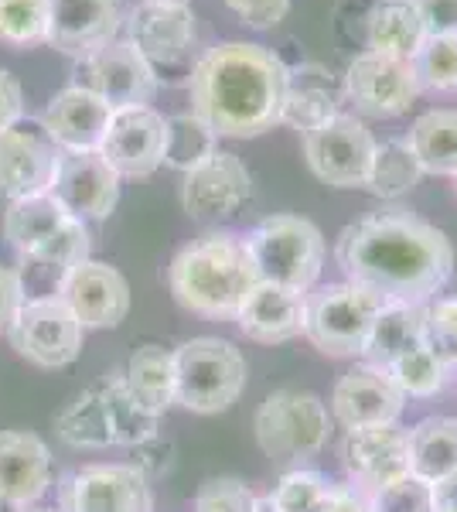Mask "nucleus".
Returning <instances> with one entry per match:
<instances>
[{"mask_svg":"<svg viewBox=\"0 0 457 512\" xmlns=\"http://www.w3.org/2000/svg\"><path fill=\"white\" fill-rule=\"evenodd\" d=\"M335 260L348 284L386 304H427L454 274V246L410 209H382L338 233Z\"/></svg>","mask_w":457,"mask_h":512,"instance_id":"1","label":"nucleus"},{"mask_svg":"<svg viewBox=\"0 0 457 512\" xmlns=\"http://www.w3.org/2000/svg\"><path fill=\"white\" fill-rule=\"evenodd\" d=\"M287 65L256 41H219L188 72L191 113L219 137L249 140L273 130L284 113Z\"/></svg>","mask_w":457,"mask_h":512,"instance_id":"2","label":"nucleus"},{"mask_svg":"<svg viewBox=\"0 0 457 512\" xmlns=\"http://www.w3.org/2000/svg\"><path fill=\"white\" fill-rule=\"evenodd\" d=\"M168 284L174 301L188 315L236 321L249 291L260 284V274L246 250V239L232 233H205L174 253Z\"/></svg>","mask_w":457,"mask_h":512,"instance_id":"3","label":"nucleus"},{"mask_svg":"<svg viewBox=\"0 0 457 512\" xmlns=\"http://www.w3.org/2000/svg\"><path fill=\"white\" fill-rule=\"evenodd\" d=\"M4 239L18 250L24 267L45 270L58 284L76 263L89 260V250H93L89 222L69 216L52 192L7 202Z\"/></svg>","mask_w":457,"mask_h":512,"instance_id":"4","label":"nucleus"},{"mask_svg":"<svg viewBox=\"0 0 457 512\" xmlns=\"http://www.w3.org/2000/svg\"><path fill=\"white\" fill-rule=\"evenodd\" d=\"M246 355L226 338H188L174 349L178 403L191 414H222L246 390Z\"/></svg>","mask_w":457,"mask_h":512,"instance_id":"5","label":"nucleus"},{"mask_svg":"<svg viewBox=\"0 0 457 512\" xmlns=\"http://www.w3.org/2000/svg\"><path fill=\"white\" fill-rule=\"evenodd\" d=\"M256 444L273 465H294L318 458L331 434V414L318 393L277 390L260 403L253 417Z\"/></svg>","mask_w":457,"mask_h":512,"instance_id":"6","label":"nucleus"},{"mask_svg":"<svg viewBox=\"0 0 457 512\" xmlns=\"http://www.w3.org/2000/svg\"><path fill=\"white\" fill-rule=\"evenodd\" d=\"M246 250L260 280L290 287V291H314L324 267V236L304 216H270L246 236Z\"/></svg>","mask_w":457,"mask_h":512,"instance_id":"7","label":"nucleus"},{"mask_svg":"<svg viewBox=\"0 0 457 512\" xmlns=\"http://www.w3.org/2000/svg\"><path fill=\"white\" fill-rule=\"evenodd\" d=\"M376 294H369L359 284H328L318 291H307V321L304 338L321 355L331 359H355L365 352L369 332L382 311Z\"/></svg>","mask_w":457,"mask_h":512,"instance_id":"8","label":"nucleus"},{"mask_svg":"<svg viewBox=\"0 0 457 512\" xmlns=\"http://www.w3.org/2000/svg\"><path fill=\"white\" fill-rule=\"evenodd\" d=\"M14 352L38 369H65L82 355L86 328L62 297H28L7 328Z\"/></svg>","mask_w":457,"mask_h":512,"instance_id":"9","label":"nucleus"},{"mask_svg":"<svg viewBox=\"0 0 457 512\" xmlns=\"http://www.w3.org/2000/svg\"><path fill=\"white\" fill-rule=\"evenodd\" d=\"M345 99L362 113V117L393 120L410 113L417 103L423 86L417 79L410 59H393L379 52H359L345 69L342 79Z\"/></svg>","mask_w":457,"mask_h":512,"instance_id":"10","label":"nucleus"},{"mask_svg":"<svg viewBox=\"0 0 457 512\" xmlns=\"http://www.w3.org/2000/svg\"><path fill=\"white\" fill-rule=\"evenodd\" d=\"M376 154V137L359 117L338 113L304 134V161L311 175L331 188H365Z\"/></svg>","mask_w":457,"mask_h":512,"instance_id":"11","label":"nucleus"},{"mask_svg":"<svg viewBox=\"0 0 457 512\" xmlns=\"http://www.w3.org/2000/svg\"><path fill=\"white\" fill-rule=\"evenodd\" d=\"M58 164H62V151L45 134L41 120H21L0 130V198L18 202V198L48 195Z\"/></svg>","mask_w":457,"mask_h":512,"instance_id":"12","label":"nucleus"},{"mask_svg":"<svg viewBox=\"0 0 457 512\" xmlns=\"http://www.w3.org/2000/svg\"><path fill=\"white\" fill-rule=\"evenodd\" d=\"M168 151V117L154 106H130L113 110L110 130L103 137V161L120 178H147L164 164Z\"/></svg>","mask_w":457,"mask_h":512,"instance_id":"13","label":"nucleus"},{"mask_svg":"<svg viewBox=\"0 0 457 512\" xmlns=\"http://www.w3.org/2000/svg\"><path fill=\"white\" fill-rule=\"evenodd\" d=\"M79 76V86L103 96L113 110L151 106L157 86H161V76L127 38H116L106 48H99L96 55H89L86 62H79Z\"/></svg>","mask_w":457,"mask_h":512,"instance_id":"14","label":"nucleus"},{"mask_svg":"<svg viewBox=\"0 0 457 512\" xmlns=\"http://www.w3.org/2000/svg\"><path fill=\"white\" fill-rule=\"evenodd\" d=\"M123 31H127L123 38L151 62L157 76L168 69H178L191 55L198 38L195 14H191L188 4H151V0H140L127 14Z\"/></svg>","mask_w":457,"mask_h":512,"instance_id":"15","label":"nucleus"},{"mask_svg":"<svg viewBox=\"0 0 457 512\" xmlns=\"http://www.w3.org/2000/svg\"><path fill=\"white\" fill-rule=\"evenodd\" d=\"M249 195H253V175L243 158L229 151H215L181 181V205L195 222L232 219L249 202Z\"/></svg>","mask_w":457,"mask_h":512,"instance_id":"16","label":"nucleus"},{"mask_svg":"<svg viewBox=\"0 0 457 512\" xmlns=\"http://www.w3.org/2000/svg\"><path fill=\"white\" fill-rule=\"evenodd\" d=\"M58 297L72 308L86 332L116 328L130 315V284L116 267L103 260H82L58 284Z\"/></svg>","mask_w":457,"mask_h":512,"instance_id":"17","label":"nucleus"},{"mask_svg":"<svg viewBox=\"0 0 457 512\" xmlns=\"http://www.w3.org/2000/svg\"><path fill=\"white\" fill-rule=\"evenodd\" d=\"M127 0H52L48 45L76 62L120 38L127 24Z\"/></svg>","mask_w":457,"mask_h":512,"instance_id":"18","label":"nucleus"},{"mask_svg":"<svg viewBox=\"0 0 457 512\" xmlns=\"http://www.w3.org/2000/svg\"><path fill=\"white\" fill-rule=\"evenodd\" d=\"M151 482L134 465H89L62 489V512H151Z\"/></svg>","mask_w":457,"mask_h":512,"instance_id":"19","label":"nucleus"},{"mask_svg":"<svg viewBox=\"0 0 457 512\" xmlns=\"http://www.w3.org/2000/svg\"><path fill=\"white\" fill-rule=\"evenodd\" d=\"M406 396L396 386V379L386 369L376 366H355L345 373L331 390V417L345 427V431H359V427H382L396 424L403 414Z\"/></svg>","mask_w":457,"mask_h":512,"instance_id":"20","label":"nucleus"},{"mask_svg":"<svg viewBox=\"0 0 457 512\" xmlns=\"http://www.w3.org/2000/svg\"><path fill=\"white\" fill-rule=\"evenodd\" d=\"M120 175L103 161L99 151L89 154H62L52 195L69 216L82 222L110 219L120 205Z\"/></svg>","mask_w":457,"mask_h":512,"instance_id":"21","label":"nucleus"},{"mask_svg":"<svg viewBox=\"0 0 457 512\" xmlns=\"http://www.w3.org/2000/svg\"><path fill=\"white\" fill-rule=\"evenodd\" d=\"M113 106L103 96H96L93 89L65 86L62 93L48 99L45 113H41V127L55 140V147L62 154H89L103 147V137L110 130Z\"/></svg>","mask_w":457,"mask_h":512,"instance_id":"22","label":"nucleus"},{"mask_svg":"<svg viewBox=\"0 0 457 512\" xmlns=\"http://www.w3.org/2000/svg\"><path fill=\"white\" fill-rule=\"evenodd\" d=\"M342 465L355 485L372 495L382 485L410 475V454H406V431L396 424L359 427L345 431L342 441Z\"/></svg>","mask_w":457,"mask_h":512,"instance_id":"23","label":"nucleus"},{"mask_svg":"<svg viewBox=\"0 0 457 512\" xmlns=\"http://www.w3.org/2000/svg\"><path fill=\"white\" fill-rule=\"evenodd\" d=\"M52 485V451L31 431H0V506L28 509Z\"/></svg>","mask_w":457,"mask_h":512,"instance_id":"24","label":"nucleus"},{"mask_svg":"<svg viewBox=\"0 0 457 512\" xmlns=\"http://www.w3.org/2000/svg\"><path fill=\"white\" fill-rule=\"evenodd\" d=\"M304 321H307V294L270 284V280H260L249 291L236 315L239 332L249 342H260V345L294 342V338L304 335Z\"/></svg>","mask_w":457,"mask_h":512,"instance_id":"25","label":"nucleus"},{"mask_svg":"<svg viewBox=\"0 0 457 512\" xmlns=\"http://www.w3.org/2000/svg\"><path fill=\"white\" fill-rule=\"evenodd\" d=\"M345 89L331 79L328 69L321 65H297L287 72V96H284V113L280 123L294 127L297 134H311L321 123L342 113Z\"/></svg>","mask_w":457,"mask_h":512,"instance_id":"26","label":"nucleus"},{"mask_svg":"<svg viewBox=\"0 0 457 512\" xmlns=\"http://www.w3.org/2000/svg\"><path fill=\"white\" fill-rule=\"evenodd\" d=\"M427 41V28L413 0H372L365 14V52L410 59Z\"/></svg>","mask_w":457,"mask_h":512,"instance_id":"27","label":"nucleus"},{"mask_svg":"<svg viewBox=\"0 0 457 512\" xmlns=\"http://www.w3.org/2000/svg\"><path fill=\"white\" fill-rule=\"evenodd\" d=\"M123 386L134 396L140 410L161 420L178 403V379H174V352L161 345H144L127 359L123 369Z\"/></svg>","mask_w":457,"mask_h":512,"instance_id":"28","label":"nucleus"},{"mask_svg":"<svg viewBox=\"0 0 457 512\" xmlns=\"http://www.w3.org/2000/svg\"><path fill=\"white\" fill-rule=\"evenodd\" d=\"M427 342V328H423V304H382L376 315V325L365 342V359L376 369H393L403 355Z\"/></svg>","mask_w":457,"mask_h":512,"instance_id":"29","label":"nucleus"},{"mask_svg":"<svg viewBox=\"0 0 457 512\" xmlns=\"http://www.w3.org/2000/svg\"><path fill=\"white\" fill-rule=\"evenodd\" d=\"M406 454H410V472L423 482L457 472V420L454 417H427L413 431H406Z\"/></svg>","mask_w":457,"mask_h":512,"instance_id":"30","label":"nucleus"},{"mask_svg":"<svg viewBox=\"0 0 457 512\" xmlns=\"http://www.w3.org/2000/svg\"><path fill=\"white\" fill-rule=\"evenodd\" d=\"M55 431L69 448H79V451H99V448L116 444L103 383L89 386V390H82L76 400L65 403L62 414L55 417Z\"/></svg>","mask_w":457,"mask_h":512,"instance_id":"31","label":"nucleus"},{"mask_svg":"<svg viewBox=\"0 0 457 512\" xmlns=\"http://www.w3.org/2000/svg\"><path fill=\"white\" fill-rule=\"evenodd\" d=\"M406 144L417 154L423 175L457 178V110H427L413 120Z\"/></svg>","mask_w":457,"mask_h":512,"instance_id":"32","label":"nucleus"},{"mask_svg":"<svg viewBox=\"0 0 457 512\" xmlns=\"http://www.w3.org/2000/svg\"><path fill=\"white\" fill-rule=\"evenodd\" d=\"M420 178L423 168L413 147L406 140H382V144H376V154H372L365 188L376 198H403L420 185Z\"/></svg>","mask_w":457,"mask_h":512,"instance_id":"33","label":"nucleus"},{"mask_svg":"<svg viewBox=\"0 0 457 512\" xmlns=\"http://www.w3.org/2000/svg\"><path fill=\"white\" fill-rule=\"evenodd\" d=\"M219 151V134L205 123L198 113H178L168 117V151H164V164L181 175L195 171Z\"/></svg>","mask_w":457,"mask_h":512,"instance_id":"34","label":"nucleus"},{"mask_svg":"<svg viewBox=\"0 0 457 512\" xmlns=\"http://www.w3.org/2000/svg\"><path fill=\"white\" fill-rule=\"evenodd\" d=\"M52 0H0V45L35 48L48 45Z\"/></svg>","mask_w":457,"mask_h":512,"instance_id":"35","label":"nucleus"},{"mask_svg":"<svg viewBox=\"0 0 457 512\" xmlns=\"http://www.w3.org/2000/svg\"><path fill=\"white\" fill-rule=\"evenodd\" d=\"M103 393H106V407H110L116 444H123V448H137V444H144V441H151V437L161 434V431H157V424H161V420L137 407L134 396L127 393V386H123L120 376L106 379Z\"/></svg>","mask_w":457,"mask_h":512,"instance_id":"36","label":"nucleus"},{"mask_svg":"<svg viewBox=\"0 0 457 512\" xmlns=\"http://www.w3.org/2000/svg\"><path fill=\"white\" fill-rule=\"evenodd\" d=\"M389 376L396 379V386L403 390V396H417V400H427V396H437L447 386V376H451V366H447L440 355L430 349L427 342L420 349H413L410 355H403Z\"/></svg>","mask_w":457,"mask_h":512,"instance_id":"37","label":"nucleus"},{"mask_svg":"<svg viewBox=\"0 0 457 512\" xmlns=\"http://www.w3.org/2000/svg\"><path fill=\"white\" fill-rule=\"evenodd\" d=\"M423 93H457V35L427 38L413 55Z\"/></svg>","mask_w":457,"mask_h":512,"instance_id":"38","label":"nucleus"},{"mask_svg":"<svg viewBox=\"0 0 457 512\" xmlns=\"http://www.w3.org/2000/svg\"><path fill=\"white\" fill-rule=\"evenodd\" d=\"M331 492V482L318 472L307 468H294L277 482V489L270 492L273 506L284 512H314L324 502V495Z\"/></svg>","mask_w":457,"mask_h":512,"instance_id":"39","label":"nucleus"},{"mask_svg":"<svg viewBox=\"0 0 457 512\" xmlns=\"http://www.w3.org/2000/svg\"><path fill=\"white\" fill-rule=\"evenodd\" d=\"M372 512H434V485L417 475H403L369 495Z\"/></svg>","mask_w":457,"mask_h":512,"instance_id":"40","label":"nucleus"},{"mask_svg":"<svg viewBox=\"0 0 457 512\" xmlns=\"http://www.w3.org/2000/svg\"><path fill=\"white\" fill-rule=\"evenodd\" d=\"M423 328L430 349L457 369V297H437L434 304H423Z\"/></svg>","mask_w":457,"mask_h":512,"instance_id":"41","label":"nucleus"},{"mask_svg":"<svg viewBox=\"0 0 457 512\" xmlns=\"http://www.w3.org/2000/svg\"><path fill=\"white\" fill-rule=\"evenodd\" d=\"M195 512H256V495L239 478H209L195 495Z\"/></svg>","mask_w":457,"mask_h":512,"instance_id":"42","label":"nucleus"},{"mask_svg":"<svg viewBox=\"0 0 457 512\" xmlns=\"http://www.w3.org/2000/svg\"><path fill=\"white\" fill-rule=\"evenodd\" d=\"M229 11L256 31L277 28L290 14V0H226Z\"/></svg>","mask_w":457,"mask_h":512,"instance_id":"43","label":"nucleus"},{"mask_svg":"<svg viewBox=\"0 0 457 512\" xmlns=\"http://www.w3.org/2000/svg\"><path fill=\"white\" fill-rule=\"evenodd\" d=\"M413 4L427 28V38L457 35V0H413Z\"/></svg>","mask_w":457,"mask_h":512,"instance_id":"44","label":"nucleus"},{"mask_svg":"<svg viewBox=\"0 0 457 512\" xmlns=\"http://www.w3.org/2000/svg\"><path fill=\"white\" fill-rule=\"evenodd\" d=\"M134 451H137L134 468L147 478V482H151V478H161L174 461V444L161 434L151 437V441H144V444H137Z\"/></svg>","mask_w":457,"mask_h":512,"instance_id":"45","label":"nucleus"},{"mask_svg":"<svg viewBox=\"0 0 457 512\" xmlns=\"http://www.w3.org/2000/svg\"><path fill=\"white\" fill-rule=\"evenodd\" d=\"M24 301H28V297H24L21 274L14 267H4V263H0V335H7V328H11V321L18 318Z\"/></svg>","mask_w":457,"mask_h":512,"instance_id":"46","label":"nucleus"},{"mask_svg":"<svg viewBox=\"0 0 457 512\" xmlns=\"http://www.w3.org/2000/svg\"><path fill=\"white\" fill-rule=\"evenodd\" d=\"M24 120V89L7 69H0V130Z\"/></svg>","mask_w":457,"mask_h":512,"instance_id":"47","label":"nucleus"},{"mask_svg":"<svg viewBox=\"0 0 457 512\" xmlns=\"http://www.w3.org/2000/svg\"><path fill=\"white\" fill-rule=\"evenodd\" d=\"M314 512H372L369 499L359 495L355 489H345V485H331V492L324 495V502Z\"/></svg>","mask_w":457,"mask_h":512,"instance_id":"48","label":"nucleus"},{"mask_svg":"<svg viewBox=\"0 0 457 512\" xmlns=\"http://www.w3.org/2000/svg\"><path fill=\"white\" fill-rule=\"evenodd\" d=\"M434 512H457V472L434 482Z\"/></svg>","mask_w":457,"mask_h":512,"instance_id":"49","label":"nucleus"},{"mask_svg":"<svg viewBox=\"0 0 457 512\" xmlns=\"http://www.w3.org/2000/svg\"><path fill=\"white\" fill-rule=\"evenodd\" d=\"M256 512H284V509H277L270 495H263V499H256Z\"/></svg>","mask_w":457,"mask_h":512,"instance_id":"50","label":"nucleus"},{"mask_svg":"<svg viewBox=\"0 0 457 512\" xmlns=\"http://www.w3.org/2000/svg\"><path fill=\"white\" fill-rule=\"evenodd\" d=\"M151 4H188V0H151Z\"/></svg>","mask_w":457,"mask_h":512,"instance_id":"51","label":"nucleus"},{"mask_svg":"<svg viewBox=\"0 0 457 512\" xmlns=\"http://www.w3.org/2000/svg\"><path fill=\"white\" fill-rule=\"evenodd\" d=\"M18 512H55V509H31L28 506V509H18Z\"/></svg>","mask_w":457,"mask_h":512,"instance_id":"52","label":"nucleus"},{"mask_svg":"<svg viewBox=\"0 0 457 512\" xmlns=\"http://www.w3.org/2000/svg\"><path fill=\"white\" fill-rule=\"evenodd\" d=\"M454 192H457V178H454Z\"/></svg>","mask_w":457,"mask_h":512,"instance_id":"53","label":"nucleus"}]
</instances>
